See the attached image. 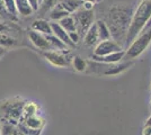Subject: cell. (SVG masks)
Returning <instances> with one entry per match:
<instances>
[{
  "label": "cell",
  "instance_id": "d6986e66",
  "mask_svg": "<svg viewBox=\"0 0 151 135\" xmlns=\"http://www.w3.org/2000/svg\"><path fill=\"white\" fill-rule=\"evenodd\" d=\"M60 4L71 15L72 13H75L77 9H79L81 7L82 0H60Z\"/></svg>",
  "mask_w": 151,
  "mask_h": 135
},
{
  "label": "cell",
  "instance_id": "4316f807",
  "mask_svg": "<svg viewBox=\"0 0 151 135\" xmlns=\"http://www.w3.org/2000/svg\"><path fill=\"white\" fill-rule=\"evenodd\" d=\"M142 134L143 135H151V116L148 118V121L145 123V127L142 129Z\"/></svg>",
  "mask_w": 151,
  "mask_h": 135
},
{
  "label": "cell",
  "instance_id": "30bf717a",
  "mask_svg": "<svg viewBox=\"0 0 151 135\" xmlns=\"http://www.w3.org/2000/svg\"><path fill=\"white\" fill-rule=\"evenodd\" d=\"M124 54L125 51L122 50L119 52H114L111 54H107V55H91V60L96 61V62H101V63H106V64H113V63H117L121 62L123 59H124Z\"/></svg>",
  "mask_w": 151,
  "mask_h": 135
},
{
  "label": "cell",
  "instance_id": "8fae6325",
  "mask_svg": "<svg viewBox=\"0 0 151 135\" xmlns=\"http://www.w3.org/2000/svg\"><path fill=\"white\" fill-rule=\"evenodd\" d=\"M31 28L33 31H36L38 33H42L44 35L52 34V27H51V21L43 18L35 19L31 25Z\"/></svg>",
  "mask_w": 151,
  "mask_h": 135
},
{
  "label": "cell",
  "instance_id": "ac0fdd59",
  "mask_svg": "<svg viewBox=\"0 0 151 135\" xmlns=\"http://www.w3.org/2000/svg\"><path fill=\"white\" fill-rule=\"evenodd\" d=\"M95 23H96V27H97V32H98L99 41L112 39L111 32H109V28H108V26H107L103 20H97V21H95Z\"/></svg>",
  "mask_w": 151,
  "mask_h": 135
},
{
  "label": "cell",
  "instance_id": "277c9868",
  "mask_svg": "<svg viewBox=\"0 0 151 135\" xmlns=\"http://www.w3.org/2000/svg\"><path fill=\"white\" fill-rule=\"evenodd\" d=\"M25 100L20 99L19 97L6 99L0 103V114L1 118H5L15 125L23 119V106Z\"/></svg>",
  "mask_w": 151,
  "mask_h": 135
},
{
  "label": "cell",
  "instance_id": "8d00e7d4",
  "mask_svg": "<svg viewBox=\"0 0 151 135\" xmlns=\"http://www.w3.org/2000/svg\"><path fill=\"white\" fill-rule=\"evenodd\" d=\"M0 20H1V18H0Z\"/></svg>",
  "mask_w": 151,
  "mask_h": 135
},
{
  "label": "cell",
  "instance_id": "ffe728a7",
  "mask_svg": "<svg viewBox=\"0 0 151 135\" xmlns=\"http://www.w3.org/2000/svg\"><path fill=\"white\" fill-rule=\"evenodd\" d=\"M18 45V41L13 36L8 35L7 33H0V47H15Z\"/></svg>",
  "mask_w": 151,
  "mask_h": 135
},
{
  "label": "cell",
  "instance_id": "f546056e",
  "mask_svg": "<svg viewBox=\"0 0 151 135\" xmlns=\"http://www.w3.org/2000/svg\"><path fill=\"white\" fill-rule=\"evenodd\" d=\"M28 2H29V5H31L33 11L35 13L38 8V0H28Z\"/></svg>",
  "mask_w": 151,
  "mask_h": 135
},
{
  "label": "cell",
  "instance_id": "1f68e13d",
  "mask_svg": "<svg viewBox=\"0 0 151 135\" xmlns=\"http://www.w3.org/2000/svg\"><path fill=\"white\" fill-rule=\"evenodd\" d=\"M85 1H91V2H95V4L97 2V0H85Z\"/></svg>",
  "mask_w": 151,
  "mask_h": 135
},
{
  "label": "cell",
  "instance_id": "7a4b0ae2",
  "mask_svg": "<svg viewBox=\"0 0 151 135\" xmlns=\"http://www.w3.org/2000/svg\"><path fill=\"white\" fill-rule=\"evenodd\" d=\"M150 19L151 0H142L131 17V21H130V26H129L125 39L126 46H129V44L141 33V31L148 25Z\"/></svg>",
  "mask_w": 151,
  "mask_h": 135
},
{
  "label": "cell",
  "instance_id": "7c38bea8",
  "mask_svg": "<svg viewBox=\"0 0 151 135\" xmlns=\"http://www.w3.org/2000/svg\"><path fill=\"white\" fill-rule=\"evenodd\" d=\"M111 66H107L106 70H104L103 72V74H105V76H117V74H120L122 72H124L125 70H127L132 63L129 61V62H124V63H120V62H117V63H113V64H109Z\"/></svg>",
  "mask_w": 151,
  "mask_h": 135
},
{
  "label": "cell",
  "instance_id": "d590c367",
  "mask_svg": "<svg viewBox=\"0 0 151 135\" xmlns=\"http://www.w3.org/2000/svg\"><path fill=\"white\" fill-rule=\"evenodd\" d=\"M0 118H1V114H0Z\"/></svg>",
  "mask_w": 151,
  "mask_h": 135
},
{
  "label": "cell",
  "instance_id": "5b68a950",
  "mask_svg": "<svg viewBox=\"0 0 151 135\" xmlns=\"http://www.w3.org/2000/svg\"><path fill=\"white\" fill-rule=\"evenodd\" d=\"M71 15L75 19L77 32L80 35V37H83V35L88 31L89 27L95 23L94 9L87 10V9H83L82 7H80Z\"/></svg>",
  "mask_w": 151,
  "mask_h": 135
},
{
  "label": "cell",
  "instance_id": "44dd1931",
  "mask_svg": "<svg viewBox=\"0 0 151 135\" xmlns=\"http://www.w3.org/2000/svg\"><path fill=\"white\" fill-rule=\"evenodd\" d=\"M60 0H42L38 5V8L36 11L40 13V15H47L49 11L53 7L57 5Z\"/></svg>",
  "mask_w": 151,
  "mask_h": 135
},
{
  "label": "cell",
  "instance_id": "f1b7e54d",
  "mask_svg": "<svg viewBox=\"0 0 151 135\" xmlns=\"http://www.w3.org/2000/svg\"><path fill=\"white\" fill-rule=\"evenodd\" d=\"M94 6H95V2H91V1H85V0H82L81 7L83 8V9L91 10V9H94Z\"/></svg>",
  "mask_w": 151,
  "mask_h": 135
},
{
  "label": "cell",
  "instance_id": "ba28073f",
  "mask_svg": "<svg viewBox=\"0 0 151 135\" xmlns=\"http://www.w3.org/2000/svg\"><path fill=\"white\" fill-rule=\"evenodd\" d=\"M28 39L32 42V44L38 50H41V51H49V50H51V45L49 43V41L46 39V36L42 33H38L36 31L31 29L28 32Z\"/></svg>",
  "mask_w": 151,
  "mask_h": 135
},
{
  "label": "cell",
  "instance_id": "7402d4cb",
  "mask_svg": "<svg viewBox=\"0 0 151 135\" xmlns=\"http://www.w3.org/2000/svg\"><path fill=\"white\" fill-rule=\"evenodd\" d=\"M58 23L60 24V26L62 27L63 29H65L68 33L77 31V29H76L75 19H73V17H72V15H68V16L63 17L62 19H60Z\"/></svg>",
  "mask_w": 151,
  "mask_h": 135
},
{
  "label": "cell",
  "instance_id": "836d02e7",
  "mask_svg": "<svg viewBox=\"0 0 151 135\" xmlns=\"http://www.w3.org/2000/svg\"><path fill=\"white\" fill-rule=\"evenodd\" d=\"M41 1H42V0H38V5H40V2H41Z\"/></svg>",
  "mask_w": 151,
  "mask_h": 135
},
{
  "label": "cell",
  "instance_id": "e575fe53",
  "mask_svg": "<svg viewBox=\"0 0 151 135\" xmlns=\"http://www.w3.org/2000/svg\"><path fill=\"white\" fill-rule=\"evenodd\" d=\"M98 1H101V0H97V2H98Z\"/></svg>",
  "mask_w": 151,
  "mask_h": 135
},
{
  "label": "cell",
  "instance_id": "3957f363",
  "mask_svg": "<svg viewBox=\"0 0 151 135\" xmlns=\"http://www.w3.org/2000/svg\"><path fill=\"white\" fill-rule=\"evenodd\" d=\"M148 25L149 26L147 28L145 27L138 36L129 44L123 60L131 61L139 58L149 47V45L151 44V19L148 23Z\"/></svg>",
  "mask_w": 151,
  "mask_h": 135
},
{
  "label": "cell",
  "instance_id": "6da1fadb",
  "mask_svg": "<svg viewBox=\"0 0 151 135\" xmlns=\"http://www.w3.org/2000/svg\"><path fill=\"white\" fill-rule=\"evenodd\" d=\"M131 11L124 6H115L109 10L108 15V28L111 36L119 44L123 42L125 44L126 34L131 21Z\"/></svg>",
  "mask_w": 151,
  "mask_h": 135
},
{
  "label": "cell",
  "instance_id": "8992f818",
  "mask_svg": "<svg viewBox=\"0 0 151 135\" xmlns=\"http://www.w3.org/2000/svg\"><path fill=\"white\" fill-rule=\"evenodd\" d=\"M43 56L51 64L57 68H67L71 65V60L69 50H49L44 51Z\"/></svg>",
  "mask_w": 151,
  "mask_h": 135
},
{
  "label": "cell",
  "instance_id": "603a6c76",
  "mask_svg": "<svg viewBox=\"0 0 151 135\" xmlns=\"http://www.w3.org/2000/svg\"><path fill=\"white\" fill-rule=\"evenodd\" d=\"M46 39L49 41V43L51 45V50H68L69 47L63 43L62 41L58 39L55 35L53 34H49V35H45Z\"/></svg>",
  "mask_w": 151,
  "mask_h": 135
},
{
  "label": "cell",
  "instance_id": "5bb4252c",
  "mask_svg": "<svg viewBox=\"0 0 151 135\" xmlns=\"http://www.w3.org/2000/svg\"><path fill=\"white\" fill-rule=\"evenodd\" d=\"M68 15H70V14L63 8L62 5L59 1L57 5L49 11V18H50L51 21H59L60 19H62L63 17H65Z\"/></svg>",
  "mask_w": 151,
  "mask_h": 135
},
{
  "label": "cell",
  "instance_id": "d6a6232c",
  "mask_svg": "<svg viewBox=\"0 0 151 135\" xmlns=\"http://www.w3.org/2000/svg\"><path fill=\"white\" fill-rule=\"evenodd\" d=\"M0 135H1V122H0Z\"/></svg>",
  "mask_w": 151,
  "mask_h": 135
},
{
  "label": "cell",
  "instance_id": "9c48e42d",
  "mask_svg": "<svg viewBox=\"0 0 151 135\" xmlns=\"http://www.w3.org/2000/svg\"><path fill=\"white\" fill-rule=\"evenodd\" d=\"M51 27H52V34L53 35H55L60 41H62L63 43L67 45L69 49L75 47L76 44L70 39L69 33L67 32L65 29H63L58 21H51Z\"/></svg>",
  "mask_w": 151,
  "mask_h": 135
},
{
  "label": "cell",
  "instance_id": "4dcf8cb0",
  "mask_svg": "<svg viewBox=\"0 0 151 135\" xmlns=\"http://www.w3.org/2000/svg\"><path fill=\"white\" fill-rule=\"evenodd\" d=\"M4 54H5V50L4 49H0V59L4 56Z\"/></svg>",
  "mask_w": 151,
  "mask_h": 135
},
{
  "label": "cell",
  "instance_id": "52a82bcc",
  "mask_svg": "<svg viewBox=\"0 0 151 135\" xmlns=\"http://www.w3.org/2000/svg\"><path fill=\"white\" fill-rule=\"evenodd\" d=\"M122 50H123L122 45L119 44L113 39H104V41H99L96 44L94 50V54L95 55H107V54L122 51Z\"/></svg>",
  "mask_w": 151,
  "mask_h": 135
},
{
  "label": "cell",
  "instance_id": "74e56055",
  "mask_svg": "<svg viewBox=\"0 0 151 135\" xmlns=\"http://www.w3.org/2000/svg\"><path fill=\"white\" fill-rule=\"evenodd\" d=\"M150 103H151V101H150Z\"/></svg>",
  "mask_w": 151,
  "mask_h": 135
},
{
  "label": "cell",
  "instance_id": "9a60e30c",
  "mask_svg": "<svg viewBox=\"0 0 151 135\" xmlns=\"http://www.w3.org/2000/svg\"><path fill=\"white\" fill-rule=\"evenodd\" d=\"M1 122V134L4 135H18L20 134L18 126L15 125L5 118H0Z\"/></svg>",
  "mask_w": 151,
  "mask_h": 135
},
{
  "label": "cell",
  "instance_id": "e0dca14e",
  "mask_svg": "<svg viewBox=\"0 0 151 135\" xmlns=\"http://www.w3.org/2000/svg\"><path fill=\"white\" fill-rule=\"evenodd\" d=\"M71 65L72 68L75 69L77 72H86L88 69V62L85 60L83 58L79 56V55H76L71 60Z\"/></svg>",
  "mask_w": 151,
  "mask_h": 135
},
{
  "label": "cell",
  "instance_id": "4fadbf2b",
  "mask_svg": "<svg viewBox=\"0 0 151 135\" xmlns=\"http://www.w3.org/2000/svg\"><path fill=\"white\" fill-rule=\"evenodd\" d=\"M99 42V37H98V32H97V27H96V23L88 28V31L83 35V43L87 46H94Z\"/></svg>",
  "mask_w": 151,
  "mask_h": 135
},
{
  "label": "cell",
  "instance_id": "d4e9b609",
  "mask_svg": "<svg viewBox=\"0 0 151 135\" xmlns=\"http://www.w3.org/2000/svg\"><path fill=\"white\" fill-rule=\"evenodd\" d=\"M4 1V5L6 7L7 11L10 14L14 17H18V10H17V7H16V2L15 0H2Z\"/></svg>",
  "mask_w": 151,
  "mask_h": 135
},
{
  "label": "cell",
  "instance_id": "484cf974",
  "mask_svg": "<svg viewBox=\"0 0 151 135\" xmlns=\"http://www.w3.org/2000/svg\"><path fill=\"white\" fill-rule=\"evenodd\" d=\"M0 18L5 20H9V21H10V20H17L16 17L12 16L7 11L6 7L4 5V1H2V0H0Z\"/></svg>",
  "mask_w": 151,
  "mask_h": 135
},
{
  "label": "cell",
  "instance_id": "2e32d148",
  "mask_svg": "<svg viewBox=\"0 0 151 135\" xmlns=\"http://www.w3.org/2000/svg\"><path fill=\"white\" fill-rule=\"evenodd\" d=\"M15 2H16L17 10H18V15L23 17H27V16H31L32 14H34L28 0H15Z\"/></svg>",
  "mask_w": 151,
  "mask_h": 135
},
{
  "label": "cell",
  "instance_id": "cb8c5ba5",
  "mask_svg": "<svg viewBox=\"0 0 151 135\" xmlns=\"http://www.w3.org/2000/svg\"><path fill=\"white\" fill-rule=\"evenodd\" d=\"M37 110H38V107L35 103H33V101H25L24 106H23V119L26 118V117H28V116L37 114Z\"/></svg>",
  "mask_w": 151,
  "mask_h": 135
},
{
  "label": "cell",
  "instance_id": "83f0119b",
  "mask_svg": "<svg viewBox=\"0 0 151 135\" xmlns=\"http://www.w3.org/2000/svg\"><path fill=\"white\" fill-rule=\"evenodd\" d=\"M69 36H70V39H71V41H72L75 44H77V43L79 42V39H80V35L78 34L77 31H75V32H70Z\"/></svg>",
  "mask_w": 151,
  "mask_h": 135
}]
</instances>
